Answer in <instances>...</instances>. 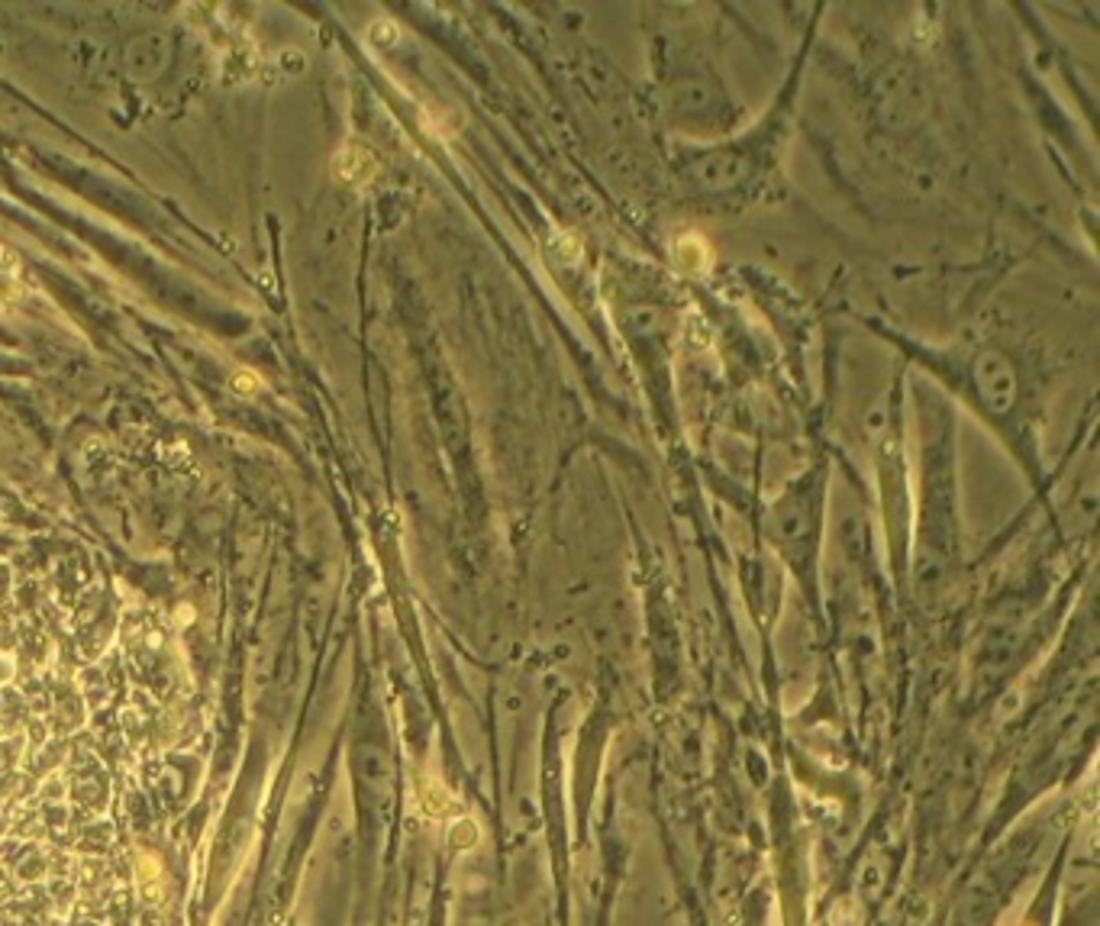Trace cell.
<instances>
[{"label": "cell", "mask_w": 1100, "mask_h": 926, "mask_svg": "<svg viewBox=\"0 0 1100 926\" xmlns=\"http://www.w3.org/2000/svg\"><path fill=\"white\" fill-rule=\"evenodd\" d=\"M784 123H787L784 107H775L769 123L745 130L739 140L697 149V155L685 159L682 178L707 197H727V194H739V190L752 187L769 175V162L778 155L784 130H787Z\"/></svg>", "instance_id": "1"}, {"label": "cell", "mask_w": 1100, "mask_h": 926, "mask_svg": "<svg viewBox=\"0 0 1100 926\" xmlns=\"http://www.w3.org/2000/svg\"><path fill=\"white\" fill-rule=\"evenodd\" d=\"M662 107L672 117L675 127L688 130L697 127L704 133H727L733 130L736 107L733 100L717 85V75L710 65H704L697 55L678 58L668 68V78L662 85Z\"/></svg>", "instance_id": "2"}, {"label": "cell", "mask_w": 1100, "mask_h": 926, "mask_svg": "<svg viewBox=\"0 0 1100 926\" xmlns=\"http://www.w3.org/2000/svg\"><path fill=\"white\" fill-rule=\"evenodd\" d=\"M824 468H810L801 475L794 484L784 488L778 501L769 510V526L772 536L784 553L801 556L817 549V533H820V513H824Z\"/></svg>", "instance_id": "3"}, {"label": "cell", "mask_w": 1100, "mask_h": 926, "mask_svg": "<svg viewBox=\"0 0 1100 926\" xmlns=\"http://www.w3.org/2000/svg\"><path fill=\"white\" fill-rule=\"evenodd\" d=\"M959 366L968 381V394L981 407V414L994 417V423L1008 429L1020 407V378L1013 362L998 349H971L959 359Z\"/></svg>", "instance_id": "4"}]
</instances>
